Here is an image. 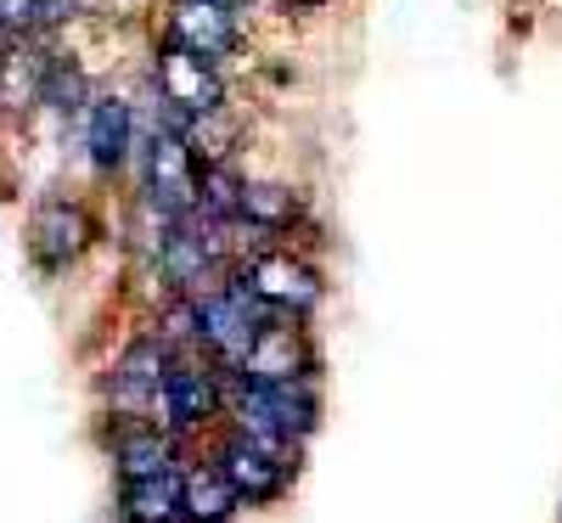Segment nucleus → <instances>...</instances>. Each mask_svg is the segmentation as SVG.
<instances>
[{
	"mask_svg": "<svg viewBox=\"0 0 562 523\" xmlns=\"http://www.w3.org/2000/svg\"><path fill=\"white\" fill-rule=\"evenodd\" d=\"M243 371V383H304V371H310V355H304V338H299V326H281V321H265L259 326V338L248 349V360L237 366Z\"/></svg>",
	"mask_w": 562,
	"mask_h": 523,
	"instance_id": "obj_7",
	"label": "nucleus"
},
{
	"mask_svg": "<svg viewBox=\"0 0 562 523\" xmlns=\"http://www.w3.org/2000/svg\"><path fill=\"white\" fill-rule=\"evenodd\" d=\"M293 7H315V0H293Z\"/></svg>",
	"mask_w": 562,
	"mask_h": 523,
	"instance_id": "obj_22",
	"label": "nucleus"
},
{
	"mask_svg": "<svg viewBox=\"0 0 562 523\" xmlns=\"http://www.w3.org/2000/svg\"><path fill=\"white\" fill-rule=\"evenodd\" d=\"M169 371H175V366H169V349H164L158 338L130 344L124 360H119V371H113L119 400H124V405H147V400H158L164 383H169Z\"/></svg>",
	"mask_w": 562,
	"mask_h": 523,
	"instance_id": "obj_10",
	"label": "nucleus"
},
{
	"mask_svg": "<svg viewBox=\"0 0 562 523\" xmlns=\"http://www.w3.org/2000/svg\"><path fill=\"white\" fill-rule=\"evenodd\" d=\"M147 180H153V203H158L164 214H186V209H198L203 169H198V153L186 147V135H175V130H158V135H153Z\"/></svg>",
	"mask_w": 562,
	"mask_h": 523,
	"instance_id": "obj_4",
	"label": "nucleus"
},
{
	"mask_svg": "<svg viewBox=\"0 0 562 523\" xmlns=\"http://www.w3.org/2000/svg\"><path fill=\"white\" fill-rule=\"evenodd\" d=\"M90 158H97L102 169H113L130 147V108L124 102H102L97 113H90Z\"/></svg>",
	"mask_w": 562,
	"mask_h": 523,
	"instance_id": "obj_16",
	"label": "nucleus"
},
{
	"mask_svg": "<svg viewBox=\"0 0 562 523\" xmlns=\"http://www.w3.org/2000/svg\"><path fill=\"white\" fill-rule=\"evenodd\" d=\"M293 214H299V198L288 186H243V220L248 225L276 231V225H293Z\"/></svg>",
	"mask_w": 562,
	"mask_h": 523,
	"instance_id": "obj_17",
	"label": "nucleus"
},
{
	"mask_svg": "<svg viewBox=\"0 0 562 523\" xmlns=\"http://www.w3.org/2000/svg\"><path fill=\"white\" fill-rule=\"evenodd\" d=\"M243 288L265 304V310H281V315H304L315 299H321V281L304 259L293 254H259L243 276Z\"/></svg>",
	"mask_w": 562,
	"mask_h": 523,
	"instance_id": "obj_5",
	"label": "nucleus"
},
{
	"mask_svg": "<svg viewBox=\"0 0 562 523\" xmlns=\"http://www.w3.org/2000/svg\"><path fill=\"white\" fill-rule=\"evenodd\" d=\"M180 501H186V523H231L243 507V496L225 485L220 467H192L180 479Z\"/></svg>",
	"mask_w": 562,
	"mask_h": 523,
	"instance_id": "obj_13",
	"label": "nucleus"
},
{
	"mask_svg": "<svg viewBox=\"0 0 562 523\" xmlns=\"http://www.w3.org/2000/svg\"><path fill=\"white\" fill-rule=\"evenodd\" d=\"M169 40L186 45L192 57L214 63L220 52L237 45V18H231V7H220V0H175L169 7Z\"/></svg>",
	"mask_w": 562,
	"mask_h": 523,
	"instance_id": "obj_8",
	"label": "nucleus"
},
{
	"mask_svg": "<svg viewBox=\"0 0 562 523\" xmlns=\"http://www.w3.org/2000/svg\"><path fill=\"white\" fill-rule=\"evenodd\" d=\"M158 97L169 108V130L180 135V124H192V119L220 108V79H214V68L203 57H192L186 45L169 40L158 52Z\"/></svg>",
	"mask_w": 562,
	"mask_h": 523,
	"instance_id": "obj_3",
	"label": "nucleus"
},
{
	"mask_svg": "<svg viewBox=\"0 0 562 523\" xmlns=\"http://www.w3.org/2000/svg\"><path fill=\"white\" fill-rule=\"evenodd\" d=\"M198 310V338L225 360V366H243L248 360V349H254V338H259V299L243 288H225V293H209V299H198L192 304Z\"/></svg>",
	"mask_w": 562,
	"mask_h": 523,
	"instance_id": "obj_2",
	"label": "nucleus"
},
{
	"mask_svg": "<svg viewBox=\"0 0 562 523\" xmlns=\"http://www.w3.org/2000/svg\"><path fill=\"white\" fill-rule=\"evenodd\" d=\"M119 512H124V523H186L180 479L175 472H158V479H124Z\"/></svg>",
	"mask_w": 562,
	"mask_h": 523,
	"instance_id": "obj_11",
	"label": "nucleus"
},
{
	"mask_svg": "<svg viewBox=\"0 0 562 523\" xmlns=\"http://www.w3.org/2000/svg\"><path fill=\"white\" fill-rule=\"evenodd\" d=\"M220 7H237V0H220Z\"/></svg>",
	"mask_w": 562,
	"mask_h": 523,
	"instance_id": "obj_23",
	"label": "nucleus"
},
{
	"mask_svg": "<svg viewBox=\"0 0 562 523\" xmlns=\"http://www.w3.org/2000/svg\"><path fill=\"white\" fill-rule=\"evenodd\" d=\"M237 422L243 434L259 439V445H276V450H293L310 427H315V394H310V377L304 383H243L237 389Z\"/></svg>",
	"mask_w": 562,
	"mask_h": 523,
	"instance_id": "obj_1",
	"label": "nucleus"
},
{
	"mask_svg": "<svg viewBox=\"0 0 562 523\" xmlns=\"http://www.w3.org/2000/svg\"><path fill=\"white\" fill-rule=\"evenodd\" d=\"M74 12V0H34V23H63Z\"/></svg>",
	"mask_w": 562,
	"mask_h": 523,
	"instance_id": "obj_21",
	"label": "nucleus"
},
{
	"mask_svg": "<svg viewBox=\"0 0 562 523\" xmlns=\"http://www.w3.org/2000/svg\"><path fill=\"white\" fill-rule=\"evenodd\" d=\"M0 29H34V0H0Z\"/></svg>",
	"mask_w": 562,
	"mask_h": 523,
	"instance_id": "obj_20",
	"label": "nucleus"
},
{
	"mask_svg": "<svg viewBox=\"0 0 562 523\" xmlns=\"http://www.w3.org/2000/svg\"><path fill=\"white\" fill-rule=\"evenodd\" d=\"M198 203H203V214H214V220H237V214H243V186L214 164V169L203 175V186H198Z\"/></svg>",
	"mask_w": 562,
	"mask_h": 523,
	"instance_id": "obj_18",
	"label": "nucleus"
},
{
	"mask_svg": "<svg viewBox=\"0 0 562 523\" xmlns=\"http://www.w3.org/2000/svg\"><path fill=\"white\" fill-rule=\"evenodd\" d=\"M85 236H90V220L68 203H45L34 214V231H29V248L45 270H63L79 248H85Z\"/></svg>",
	"mask_w": 562,
	"mask_h": 523,
	"instance_id": "obj_9",
	"label": "nucleus"
},
{
	"mask_svg": "<svg viewBox=\"0 0 562 523\" xmlns=\"http://www.w3.org/2000/svg\"><path fill=\"white\" fill-rule=\"evenodd\" d=\"M113 456H119V472L124 479H158V472H175V445L158 434V427H119L113 439Z\"/></svg>",
	"mask_w": 562,
	"mask_h": 523,
	"instance_id": "obj_14",
	"label": "nucleus"
},
{
	"mask_svg": "<svg viewBox=\"0 0 562 523\" xmlns=\"http://www.w3.org/2000/svg\"><path fill=\"white\" fill-rule=\"evenodd\" d=\"M79 90H85L79 68L52 63V74H45V90H40V97H45V102H57V108H79Z\"/></svg>",
	"mask_w": 562,
	"mask_h": 523,
	"instance_id": "obj_19",
	"label": "nucleus"
},
{
	"mask_svg": "<svg viewBox=\"0 0 562 523\" xmlns=\"http://www.w3.org/2000/svg\"><path fill=\"white\" fill-rule=\"evenodd\" d=\"M158 400H164V416H169L175 427H198V422L214 416L220 389H214V377H209L203 366H175Z\"/></svg>",
	"mask_w": 562,
	"mask_h": 523,
	"instance_id": "obj_12",
	"label": "nucleus"
},
{
	"mask_svg": "<svg viewBox=\"0 0 562 523\" xmlns=\"http://www.w3.org/2000/svg\"><path fill=\"white\" fill-rule=\"evenodd\" d=\"M164 270L175 288H203V276H209V243L198 231H169L164 236Z\"/></svg>",
	"mask_w": 562,
	"mask_h": 523,
	"instance_id": "obj_15",
	"label": "nucleus"
},
{
	"mask_svg": "<svg viewBox=\"0 0 562 523\" xmlns=\"http://www.w3.org/2000/svg\"><path fill=\"white\" fill-rule=\"evenodd\" d=\"M220 472H225V485L237 490L248 507L254 501H270V496H281V485H288V450H276V445H259V439H248V434H237L225 450H220V461H214Z\"/></svg>",
	"mask_w": 562,
	"mask_h": 523,
	"instance_id": "obj_6",
	"label": "nucleus"
}]
</instances>
